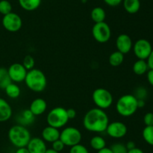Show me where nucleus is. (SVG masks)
<instances>
[{
	"label": "nucleus",
	"mask_w": 153,
	"mask_h": 153,
	"mask_svg": "<svg viewBox=\"0 0 153 153\" xmlns=\"http://www.w3.org/2000/svg\"><path fill=\"white\" fill-rule=\"evenodd\" d=\"M109 124V118L104 110L94 107L85 113L83 118L84 128L87 130L96 133L105 131Z\"/></svg>",
	"instance_id": "nucleus-1"
},
{
	"label": "nucleus",
	"mask_w": 153,
	"mask_h": 153,
	"mask_svg": "<svg viewBox=\"0 0 153 153\" xmlns=\"http://www.w3.org/2000/svg\"><path fill=\"white\" fill-rule=\"evenodd\" d=\"M7 136L10 142L16 148L26 147L31 140V133L25 126L15 124L8 130Z\"/></svg>",
	"instance_id": "nucleus-2"
},
{
	"label": "nucleus",
	"mask_w": 153,
	"mask_h": 153,
	"mask_svg": "<svg viewBox=\"0 0 153 153\" xmlns=\"http://www.w3.org/2000/svg\"><path fill=\"white\" fill-rule=\"evenodd\" d=\"M24 81L26 86L35 92H43L47 85V80L45 74L37 68L28 70Z\"/></svg>",
	"instance_id": "nucleus-3"
},
{
	"label": "nucleus",
	"mask_w": 153,
	"mask_h": 153,
	"mask_svg": "<svg viewBox=\"0 0 153 153\" xmlns=\"http://www.w3.org/2000/svg\"><path fill=\"white\" fill-rule=\"evenodd\" d=\"M137 109V98L134 94H123L116 103V110L121 116H131L135 113Z\"/></svg>",
	"instance_id": "nucleus-4"
},
{
	"label": "nucleus",
	"mask_w": 153,
	"mask_h": 153,
	"mask_svg": "<svg viewBox=\"0 0 153 153\" xmlns=\"http://www.w3.org/2000/svg\"><path fill=\"white\" fill-rule=\"evenodd\" d=\"M67 109L62 106H55L51 110L46 116L48 124L52 127L59 129L64 127L69 121Z\"/></svg>",
	"instance_id": "nucleus-5"
},
{
	"label": "nucleus",
	"mask_w": 153,
	"mask_h": 153,
	"mask_svg": "<svg viewBox=\"0 0 153 153\" xmlns=\"http://www.w3.org/2000/svg\"><path fill=\"white\" fill-rule=\"evenodd\" d=\"M92 99L97 107L105 110L110 107L113 104V95L105 88H97L92 94Z\"/></svg>",
	"instance_id": "nucleus-6"
},
{
	"label": "nucleus",
	"mask_w": 153,
	"mask_h": 153,
	"mask_svg": "<svg viewBox=\"0 0 153 153\" xmlns=\"http://www.w3.org/2000/svg\"><path fill=\"white\" fill-rule=\"evenodd\" d=\"M82 133L75 127H67L60 132L59 139L67 146H73L80 143L82 140Z\"/></svg>",
	"instance_id": "nucleus-7"
},
{
	"label": "nucleus",
	"mask_w": 153,
	"mask_h": 153,
	"mask_svg": "<svg viewBox=\"0 0 153 153\" xmlns=\"http://www.w3.org/2000/svg\"><path fill=\"white\" fill-rule=\"evenodd\" d=\"M92 35L97 42L104 44L108 41L111 36V30L105 22L95 23L92 28Z\"/></svg>",
	"instance_id": "nucleus-8"
},
{
	"label": "nucleus",
	"mask_w": 153,
	"mask_h": 153,
	"mask_svg": "<svg viewBox=\"0 0 153 153\" xmlns=\"http://www.w3.org/2000/svg\"><path fill=\"white\" fill-rule=\"evenodd\" d=\"M3 27L10 32H16L22 26V20L19 14L13 12L4 15L1 20Z\"/></svg>",
	"instance_id": "nucleus-9"
},
{
	"label": "nucleus",
	"mask_w": 153,
	"mask_h": 153,
	"mask_svg": "<svg viewBox=\"0 0 153 153\" xmlns=\"http://www.w3.org/2000/svg\"><path fill=\"white\" fill-rule=\"evenodd\" d=\"M133 52L138 59L146 60L152 50V46L150 42L144 38L136 40L132 46Z\"/></svg>",
	"instance_id": "nucleus-10"
},
{
	"label": "nucleus",
	"mask_w": 153,
	"mask_h": 153,
	"mask_svg": "<svg viewBox=\"0 0 153 153\" xmlns=\"http://www.w3.org/2000/svg\"><path fill=\"white\" fill-rule=\"evenodd\" d=\"M109 136L114 139H120L124 137L128 132V128L125 123L120 121L109 122L105 130Z\"/></svg>",
	"instance_id": "nucleus-11"
},
{
	"label": "nucleus",
	"mask_w": 153,
	"mask_h": 153,
	"mask_svg": "<svg viewBox=\"0 0 153 153\" xmlns=\"http://www.w3.org/2000/svg\"><path fill=\"white\" fill-rule=\"evenodd\" d=\"M9 76L13 82L18 83L25 80L28 70L21 63H13L7 69Z\"/></svg>",
	"instance_id": "nucleus-12"
},
{
	"label": "nucleus",
	"mask_w": 153,
	"mask_h": 153,
	"mask_svg": "<svg viewBox=\"0 0 153 153\" xmlns=\"http://www.w3.org/2000/svg\"><path fill=\"white\" fill-rule=\"evenodd\" d=\"M133 42L131 37L127 34H120L116 39V47L119 52L127 54L132 50Z\"/></svg>",
	"instance_id": "nucleus-13"
},
{
	"label": "nucleus",
	"mask_w": 153,
	"mask_h": 153,
	"mask_svg": "<svg viewBox=\"0 0 153 153\" xmlns=\"http://www.w3.org/2000/svg\"><path fill=\"white\" fill-rule=\"evenodd\" d=\"M26 147L30 153H45L47 149L45 141L40 137L31 138Z\"/></svg>",
	"instance_id": "nucleus-14"
},
{
	"label": "nucleus",
	"mask_w": 153,
	"mask_h": 153,
	"mask_svg": "<svg viewBox=\"0 0 153 153\" xmlns=\"http://www.w3.org/2000/svg\"><path fill=\"white\" fill-rule=\"evenodd\" d=\"M47 108V103L46 100L41 98L34 99L30 104L29 110L34 116H40L44 113Z\"/></svg>",
	"instance_id": "nucleus-15"
},
{
	"label": "nucleus",
	"mask_w": 153,
	"mask_h": 153,
	"mask_svg": "<svg viewBox=\"0 0 153 153\" xmlns=\"http://www.w3.org/2000/svg\"><path fill=\"white\" fill-rule=\"evenodd\" d=\"M41 135L42 139L45 142H53L60 138L59 129L48 125L43 129Z\"/></svg>",
	"instance_id": "nucleus-16"
},
{
	"label": "nucleus",
	"mask_w": 153,
	"mask_h": 153,
	"mask_svg": "<svg viewBox=\"0 0 153 153\" xmlns=\"http://www.w3.org/2000/svg\"><path fill=\"white\" fill-rule=\"evenodd\" d=\"M12 113L13 111L10 104L4 98H0V122H4L10 119Z\"/></svg>",
	"instance_id": "nucleus-17"
},
{
	"label": "nucleus",
	"mask_w": 153,
	"mask_h": 153,
	"mask_svg": "<svg viewBox=\"0 0 153 153\" xmlns=\"http://www.w3.org/2000/svg\"><path fill=\"white\" fill-rule=\"evenodd\" d=\"M123 4L126 11L130 14L137 13L140 8V0H123Z\"/></svg>",
	"instance_id": "nucleus-18"
},
{
	"label": "nucleus",
	"mask_w": 153,
	"mask_h": 153,
	"mask_svg": "<svg viewBox=\"0 0 153 153\" xmlns=\"http://www.w3.org/2000/svg\"><path fill=\"white\" fill-rule=\"evenodd\" d=\"M132 70L136 75H138V76H141L147 73L149 70V67H148L146 60L137 59L133 64Z\"/></svg>",
	"instance_id": "nucleus-19"
},
{
	"label": "nucleus",
	"mask_w": 153,
	"mask_h": 153,
	"mask_svg": "<svg viewBox=\"0 0 153 153\" xmlns=\"http://www.w3.org/2000/svg\"><path fill=\"white\" fill-rule=\"evenodd\" d=\"M19 6L27 11H33L40 7L42 0H18Z\"/></svg>",
	"instance_id": "nucleus-20"
},
{
	"label": "nucleus",
	"mask_w": 153,
	"mask_h": 153,
	"mask_svg": "<svg viewBox=\"0 0 153 153\" xmlns=\"http://www.w3.org/2000/svg\"><path fill=\"white\" fill-rule=\"evenodd\" d=\"M91 17L95 23L105 22L106 17L105 10L101 7H96L91 12Z\"/></svg>",
	"instance_id": "nucleus-21"
},
{
	"label": "nucleus",
	"mask_w": 153,
	"mask_h": 153,
	"mask_svg": "<svg viewBox=\"0 0 153 153\" xmlns=\"http://www.w3.org/2000/svg\"><path fill=\"white\" fill-rule=\"evenodd\" d=\"M4 90L7 97L12 99L17 98L19 97V95L21 94V89L19 86L13 82L8 84Z\"/></svg>",
	"instance_id": "nucleus-22"
},
{
	"label": "nucleus",
	"mask_w": 153,
	"mask_h": 153,
	"mask_svg": "<svg viewBox=\"0 0 153 153\" xmlns=\"http://www.w3.org/2000/svg\"><path fill=\"white\" fill-rule=\"evenodd\" d=\"M124 61V54L122 52H119L118 50L114 51L112 52L108 58L109 64L112 66V67H118V66L121 65Z\"/></svg>",
	"instance_id": "nucleus-23"
},
{
	"label": "nucleus",
	"mask_w": 153,
	"mask_h": 153,
	"mask_svg": "<svg viewBox=\"0 0 153 153\" xmlns=\"http://www.w3.org/2000/svg\"><path fill=\"white\" fill-rule=\"evenodd\" d=\"M34 116L33 115L32 112L30 111L29 109L25 110L22 112V113L19 116V124L25 126L27 124H31L34 121Z\"/></svg>",
	"instance_id": "nucleus-24"
},
{
	"label": "nucleus",
	"mask_w": 153,
	"mask_h": 153,
	"mask_svg": "<svg viewBox=\"0 0 153 153\" xmlns=\"http://www.w3.org/2000/svg\"><path fill=\"white\" fill-rule=\"evenodd\" d=\"M90 145L92 148L97 150V151H100V150L106 147L105 140L102 136L97 135V136H94L91 138V141H90Z\"/></svg>",
	"instance_id": "nucleus-25"
},
{
	"label": "nucleus",
	"mask_w": 153,
	"mask_h": 153,
	"mask_svg": "<svg viewBox=\"0 0 153 153\" xmlns=\"http://www.w3.org/2000/svg\"><path fill=\"white\" fill-rule=\"evenodd\" d=\"M11 82L12 81L7 72V69L5 68L0 67V88L4 89L5 87Z\"/></svg>",
	"instance_id": "nucleus-26"
},
{
	"label": "nucleus",
	"mask_w": 153,
	"mask_h": 153,
	"mask_svg": "<svg viewBox=\"0 0 153 153\" xmlns=\"http://www.w3.org/2000/svg\"><path fill=\"white\" fill-rule=\"evenodd\" d=\"M142 136L146 143L153 146V125L146 126L142 131Z\"/></svg>",
	"instance_id": "nucleus-27"
},
{
	"label": "nucleus",
	"mask_w": 153,
	"mask_h": 153,
	"mask_svg": "<svg viewBox=\"0 0 153 153\" xmlns=\"http://www.w3.org/2000/svg\"><path fill=\"white\" fill-rule=\"evenodd\" d=\"M12 12V5L7 0H1L0 1V14L4 15Z\"/></svg>",
	"instance_id": "nucleus-28"
},
{
	"label": "nucleus",
	"mask_w": 153,
	"mask_h": 153,
	"mask_svg": "<svg viewBox=\"0 0 153 153\" xmlns=\"http://www.w3.org/2000/svg\"><path fill=\"white\" fill-rule=\"evenodd\" d=\"M22 64L27 70H30L31 69L34 68L35 60H34V58L31 56L27 55L23 58V61H22Z\"/></svg>",
	"instance_id": "nucleus-29"
},
{
	"label": "nucleus",
	"mask_w": 153,
	"mask_h": 153,
	"mask_svg": "<svg viewBox=\"0 0 153 153\" xmlns=\"http://www.w3.org/2000/svg\"><path fill=\"white\" fill-rule=\"evenodd\" d=\"M113 153H128V149L124 144L121 142H116L110 147Z\"/></svg>",
	"instance_id": "nucleus-30"
},
{
	"label": "nucleus",
	"mask_w": 153,
	"mask_h": 153,
	"mask_svg": "<svg viewBox=\"0 0 153 153\" xmlns=\"http://www.w3.org/2000/svg\"><path fill=\"white\" fill-rule=\"evenodd\" d=\"M70 153H89V152L85 146L79 143L70 147Z\"/></svg>",
	"instance_id": "nucleus-31"
},
{
	"label": "nucleus",
	"mask_w": 153,
	"mask_h": 153,
	"mask_svg": "<svg viewBox=\"0 0 153 153\" xmlns=\"http://www.w3.org/2000/svg\"><path fill=\"white\" fill-rule=\"evenodd\" d=\"M52 148H53V149L55 150V151L58 152H60L62 151V150L64 148V146H65V145L64 144V142H63L60 139L54 141V142H52Z\"/></svg>",
	"instance_id": "nucleus-32"
},
{
	"label": "nucleus",
	"mask_w": 153,
	"mask_h": 153,
	"mask_svg": "<svg viewBox=\"0 0 153 153\" xmlns=\"http://www.w3.org/2000/svg\"><path fill=\"white\" fill-rule=\"evenodd\" d=\"M143 122L146 126L153 125V112H146L143 116Z\"/></svg>",
	"instance_id": "nucleus-33"
},
{
	"label": "nucleus",
	"mask_w": 153,
	"mask_h": 153,
	"mask_svg": "<svg viewBox=\"0 0 153 153\" xmlns=\"http://www.w3.org/2000/svg\"><path fill=\"white\" fill-rule=\"evenodd\" d=\"M106 4L111 7H116L120 4L123 0H103Z\"/></svg>",
	"instance_id": "nucleus-34"
},
{
	"label": "nucleus",
	"mask_w": 153,
	"mask_h": 153,
	"mask_svg": "<svg viewBox=\"0 0 153 153\" xmlns=\"http://www.w3.org/2000/svg\"><path fill=\"white\" fill-rule=\"evenodd\" d=\"M67 116H68L69 119H74V118L76 117V115H77L76 110L73 109V108L67 109Z\"/></svg>",
	"instance_id": "nucleus-35"
},
{
	"label": "nucleus",
	"mask_w": 153,
	"mask_h": 153,
	"mask_svg": "<svg viewBox=\"0 0 153 153\" xmlns=\"http://www.w3.org/2000/svg\"><path fill=\"white\" fill-rule=\"evenodd\" d=\"M146 77H147L148 82L153 86V70L149 69V70L146 73Z\"/></svg>",
	"instance_id": "nucleus-36"
},
{
	"label": "nucleus",
	"mask_w": 153,
	"mask_h": 153,
	"mask_svg": "<svg viewBox=\"0 0 153 153\" xmlns=\"http://www.w3.org/2000/svg\"><path fill=\"white\" fill-rule=\"evenodd\" d=\"M146 62H147L149 69H152V70H153V49L152 52H151V53L149 54L147 59H146Z\"/></svg>",
	"instance_id": "nucleus-37"
},
{
	"label": "nucleus",
	"mask_w": 153,
	"mask_h": 153,
	"mask_svg": "<svg viewBox=\"0 0 153 153\" xmlns=\"http://www.w3.org/2000/svg\"><path fill=\"white\" fill-rule=\"evenodd\" d=\"M126 146L127 149L128 150H131L132 149V148H134L136 147L135 146V143H134V142H133V141H128V142L126 143Z\"/></svg>",
	"instance_id": "nucleus-38"
},
{
	"label": "nucleus",
	"mask_w": 153,
	"mask_h": 153,
	"mask_svg": "<svg viewBox=\"0 0 153 153\" xmlns=\"http://www.w3.org/2000/svg\"><path fill=\"white\" fill-rule=\"evenodd\" d=\"M16 153H30L28 152L27 147H21V148H17Z\"/></svg>",
	"instance_id": "nucleus-39"
},
{
	"label": "nucleus",
	"mask_w": 153,
	"mask_h": 153,
	"mask_svg": "<svg viewBox=\"0 0 153 153\" xmlns=\"http://www.w3.org/2000/svg\"><path fill=\"white\" fill-rule=\"evenodd\" d=\"M128 153H144V152H143V151L142 149L135 147L134 148H132V149L131 150H128Z\"/></svg>",
	"instance_id": "nucleus-40"
},
{
	"label": "nucleus",
	"mask_w": 153,
	"mask_h": 153,
	"mask_svg": "<svg viewBox=\"0 0 153 153\" xmlns=\"http://www.w3.org/2000/svg\"><path fill=\"white\" fill-rule=\"evenodd\" d=\"M146 103L143 99H137V107L143 108L145 106Z\"/></svg>",
	"instance_id": "nucleus-41"
},
{
	"label": "nucleus",
	"mask_w": 153,
	"mask_h": 153,
	"mask_svg": "<svg viewBox=\"0 0 153 153\" xmlns=\"http://www.w3.org/2000/svg\"><path fill=\"white\" fill-rule=\"evenodd\" d=\"M97 153H113V152H112L111 149L110 148H108V147H105V148H103L102 149L98 151V152H97Z\"/></svg>",
	"instance_id": "nucleus-42"
},
{
	"label": "nucleus",
	"mask_w": 153,
	"mask_h": 153,
	"mask_svg": "<svg viewBox=\"0 0 153 153\" xmlns=\"http://www.w3.org/2000/svg\"><path fill=\"white\" fill-rule=\"evenodd\" d=\"M45 153H59V152L55 151V150H54L53 148H47L46 151L45 152Z\"/></svg>",
	"instance_id": "nucleus-43"
},
{
	"label": "nucleus",
	"mask_w": 153,
	"mask_h": 153,
	"mask_svg": "<svg viewBox=\"0 0 153 153\" xmlns=\"http://www.w3.org/2000/svg\"><path fill=\"white\" fill-rule=\"evenodd\" d=\"M81 1H82V2H86L87 0H81Z\"/></svg>",
	"instance_id": "nucleus-44"
}]
</instances>
